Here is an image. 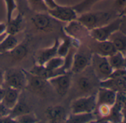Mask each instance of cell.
Instances as JSON below:
<instances>
[{
	"instance_id": "obj_1",
	"label": "cell",
	"mask_w": 126,
	"mask_h": 123,
	"mask_svg": "<svg viewBox=\"0 0 126 123\" xmlns=\"http://www.w3.org/2000/svg\"><path fill=\"white\" fill-rule=\"evenodd\" d=\"M118 16V13L116 11L95 12L87 11L79 14L77 19L91 31L94 28H96L109 23Z\"/></svg>"
},
{
	"instance_id": "obj_2",
	"label": "cell",
	"mask_w": 126,
	"mask_h": 123,
	"mask_svg": "<svg viewBox=\"0 0 126 123\" xmlns=\"http://www.w3.org/2000/svg\"><path fill=\"white\" fill-rule=\"evenodd\" d=\"M91 65L94 74L99 82L108 79L113 71L107 56H100L95 53H92Z\"/></svg>"
},
{
	"instance_id": "obj_3",
	"label": "cell",
	"mask_w": 126,
	"mask_h": 123,
	"mask_svg": "<svg viewBox=\"0 0 126 123\" xmlns=\"http://www.w3.org/2000/svg\"><path fill=\"white\" fill-rule=\"evenodd\" d=\"M96 93L80 96L71 103V113H92L96 109Z\"/></svg>"
},
{
	"instance_id": "obj_4",
	"label": "cell",
	"mask_w": 126,
	"mask_h": 123,
	"mask_svg": "<svg viewBox=\"0 0 126 123\" xmlns=\"http://www.w3.org/2000/svg\"><path fill=\"white\" fill-rule=\"evenodd\" d=\"M120 25L121 18L120 16H118L105 25L91 30L90 36L91 39L96 41L108 40L111 34L119 30Z\"/></svg>"
},
{
	"instance_id": "obj_5",
	"label": "cell",
	"mask_w": 126,
	"mask_h": 123,
	"mask_svg": "<svg viewBox=\"0 0 126 123\" xmlns=\"http://www.w3.org/2000/svg\"><path fill=\"white\" fill-rule=\"evenodd\" d=\"M4 85L6 88L22 90L26 87V76L24 70L11 68L4 71Z\"/></svg>"
},
{
	"instance_id": "obj_6",
	"label": "cell",
	"mask_w": 126,
	"mask_h": 123,
	"mask_svg": "<svg viewBox=\"0 0 126 123\" xmlns=\"http://www.w3.org/2000/svg\"><path fill=\"white\" fill-rule=\"evenodd\" d=\"M47 13L55 20L67 23L77 19L79 15L72 6L59 5L53 8H48Z\"/></svg>"
},
{
	"instance_id": "obj_7",
	"label": "cell",
	"mask_w": 126,
	"mask_h": 123,
	"mask_svg": "<svg viewBox=\"0 0 126 123\" xmlns=\"http://www.w3.org/2000/svg\"><path fill=\"white\" fill-rule=\"evenodd\" d=\"M49 85L54 89L58 95L65 96L71 85V72H67L56 77H53L48 80Z\"/></svg>"
},
{
	"instance_id": "obj_8",
	"label": "cell",
	"mask_w": 126,
	"mask_h": 123,
	"mask_svg": "<svg viewBox=\"0 0 126 123\" xmlns=\"http://www.w3.org/2000/svg\"><path fill=\"white\" fill-rule=\"evenodd\" d=\"M63 31L65 35L80 42L91 37L90 31L77 19L68 22V25L63 28Z\"/></svg>"
},
{
	"instance_id": "obj_9",
	"label": "cell",
	"mask_w": 126,
	"mask_h": 123,
	"mask_svg": "<svg viewBox=\"0 0 126 123\" xmlns=\"http://www.w3.org/2000/svg\"><path fill=\"white\" fill-rule=\"evenodd\" d=\"M92 53H93L91 50L89 52H75L71 68V74H78L85 71L91 65Z\"/></svg>"
},
{
	"instance_id": "obj_10",
	"label": "cell",
	"mask_w": 126,
	"mask_h": 123,
	"mask_svg": "<svg viewBox=\"0 0 126 123\" xmlns=\"http://www.w3.org/2000/svg\"><path fill=\"white\" fill-rule=\"evenodd\" d=\"M26 76V89L35 93H44L46 90L48 81L39 76H36L28 71L24 70Z\"/></svg>"
},
{
	"instance_id": "obj_11",
	"label": "cell",
	"mask_w": 126,
	"mask_h": 123,
	"mask_svg": "<svg viewBox=\"0 0 126 123\" xmlns=\"http://www.w3.org/2000/svg\"><path fill=\"white\" fill-rule=\"evenodd\" d=\"M89 49L92 53H97L103 56H110L116 52L113 43L110 40L96 41L93 39V42L89 45Z\"/></svg>"
},
{
	"instance_id": "obj_12",
	"label": "cell",
	"mask_w": 126,
	"mask_h": 123,
	"mask_svg": "<svg viewBox=\"0 0 126 123\" xmlns=\"http://www.w3.org/2000/svg\"><path fill=\"white\" fill-rule=\"evenodd\" d=\"M65 108L62 105H53L45 110V116L50 122H65L68 117Z\"/></svg>"
},
{
	"instance_id": "obj_13",
	"label": "cell",
	"mask_w": 126,
	"mask_h": 123,
	"mask_svg": "<svg viewBox=\"0 0 126 123\" xmlns=\"http://www.w3.org/2000/svg\"><path fill=\"white\" fill-rule=\"evenodd\" d=\"M117 92L110 88L99 86L96 91V103L113 106L116 102Z\"/></svg>"
},
{
	"instance_id": "obj_14",
	"label": "cell",
	"mask_w": 126,
	"mask_h": 123,
	"mask_svg": "<svg viewBox=\"0 0 126 123\" xmlns=\"http://www.w3.org/2000/svg\"><path fill=\"white\" fill-rule=\"evenodd\" d=\"M59 44V39H56L53 44L45 49H42L36 54V64L44 65L51 58L57 56V50Z\"/></svg>"
},
{
	"instance_id": "obj_15",
	"label": "cell",
	"mask_w": 126,
	"mask_h": 123,
	"mask_svg": "<svg viewBox=\"0 0 126 123\" xmlns=\"http://www.w3.org/2000/svg\"><path fill=\"white\" fill-rule=\"evenodd\" d=\"M53 19L47 12L36 13L31 18V22L36 29L40 31H46L51 28Z\"/></svg>"
},
{
	"instance_id": "obj_16",
	"label": "cell",
	"mask_w": 126,
	"mask_h": 123,
	"mask_svg": "<svg viewBox=\"0 0 126 123\" xmlns=\"http://www.w3.org/2000/svg\"><path fill=\"white\" fill-rule=\"evenodd\" d=\"M25 25L24 14L19 12L16 17H13L9 22H6V33L11 35L16 36L23 29Z\"/></svg>"
},
{
	"instance_id": "obj_17",
	"label": "cell",
	"mask_w": 126,
	"mask_h": 123,
	"mask_svg": "<svg viewBox=\"0 0 126 123\" xmlns=\"http://www.w3.org/2000/svg\"><path fill=\"white\" fill-rule=\"evenodd\" d=\"M20 90L13 88H5V94L2 100V103L8 109H11L16 105L19 99Z\"/></svg>"
},
{
	"instance_id": "obj_18",
	"label": "cell",
	"mask_w": 126,
	"mask_h": 123,
	"mask_svg": "<svg viewBox=\"0 0 126 123\" xmlns=\"http://www.w3.org/2000/svg\"><path fill=\"white\" fill-rule=\"evenodd\" d=\"M97 116L92 113H70L68 114L65 122L67 123H88L96 122Z\"/></svg>"
},
{
	"instance_id": "obj_19",
	"label": "cell",
	"mask_w": 126,
	"mask_h": 123,
	"mask_svg": "<svg viewBox=\"0 0 126 123\" xmlns=\"http://www.w3.org/2000/svg\"><path fill=\"white\" fill-rule=\"evenodd\" d=\"M113 45L116 51L122 53L124 56L126 54V34L119 30L114 32L110 36L109 39Z\"/></svg>"
},
{
	"instance_id": "obj_20",
	"label": "cell",
	"mask_w": 126,
	"mask_h": 123,
	"mask_svg": "<svg viewBox=\"0 0 126 123\" xmlns=\"http://www.w3.org/2000/svg\"><path fill=\"white\" fill-rule=\"evenodd\" d=\"M95 82L92 78L88 76H82L77 80V87L81 93L85 94L84 96L95 93L94 90L95 89Z\"/></svg>"
},
{
	"instance_id": "obj_21",
	"label": "cell",
	"mask_w": 126,
	"mask_h": 123,
	"mask_svg": "<svg viewBox=\"0 0 126 123\" xmlns=\"http://www.w3.org/2000/svg\"><path fill=\"white\" fill-rule=\"evenodd\" d=\"M19 40L15 35L8 34L0 43V54H4L11 51L18 44Z\"/></svg>"
},
{
	"instance_id": "obj_22",
	"label": "cell",
	"mask_w": 126,
	"mask_h": 123,
	"mask_svg": "<svg viewBox=\"0 0 126 123\" xmlns=\"http://www.w3.org/2000/svg\"><path fill=\"white\" fill-rule=\"evenodd\" d=\"M11 56L16 61H21L24 59L28 53V47L27 43H19L11 51L9 52Z\"/></svg>"
},
{
	"instance_id": "obj_23",
	"label": "cell",
	"mask_w": 126,
	"mask_h": 123,
	"mask_svg": "<svg viewBox=\"0 0 126 123\" xmlns=\"http://www.w3.org/2000/svg\"><path fill=\"white\" fill-rule=\"evenodd\" d=\"M108 59L113 70L126 68L125 64V56L122 53L116 51L113 55L108 56Z\"/></svg>"
},
{
	"instance_id": "obj_24",
	"label": "cell",
	"mask_w": 126,
	"mask_h": 123,
	"mask_svg": "<svg viewBox=\"0 0 126 123\" xmlns=\"http://www.w3.org/2000/svg\"><path fill=\"white\" fill-rule=\"evenodd\" d=\"M64 64L65 59L64 57L59 56H56L50 59H49L47 62L44 65V66L50 71H59V70H64Z\"/></svg>"
},
{
	"instance_id": "obj_25",
	"label": "cell",
	"mask_w": 126,
	"mask_h": 123,
	"mask_svg": "<svg viewBox=\"0 0 126 123\" xmlns=\"http://www.w3.org/2000/svg\"><path fill=\"white\" fill-rule=\"evenodd\" d=\"M29 112H31V109L30 106L26 102H25L23 101H20L19 99V101L16 104V105L11 109L10 116L14 119L17 116H21L25 113H29Z\"/></svg>"
},
{
	"instance_id": "obj_26",
	"label": "cell",
	"mask_w": 126,
	"mask_h": 123,
	"mask_svg": "<svg viewBox=\"0 0 126 123\" xmlns=\"http://www.w3.org/2000/svg\"><path fill=\"white\" fill-rule=\"evenodd\" d=\"M99 1H101V0H82V2L74 5L72 7L78 14H80L88 11L92 8V6H94Z\"/></svg>"
},
{
	"instance_id": "obj_27",
	"label": "cell",
	"mask_w": 126,
	"mask_h": 123,
	"mask_svg": "<svg viewBox=\"0 0 126 123\" xmlns=\"http://www.w3.org/2000/svg\"><path fill=\"white\" fill-rule=\"evenodd\" d=\"M27 2L28 8L35 13L47 12L48 9L44 0H27Z\"/></svg>"
},
{
	"instance_id": "obj_28",
	"label": "cell",
	"mask_w": 126,
	"mask_h": 123,
	"mask_svg": "<svg viewBox=\"0 0 126 123\" xmlns=\"http://www.w3.org/2000/svg\"><path fill=\"white\" fill-rule=\"evenodd\" d=\"M6 7V20L9 22L14 17V13L17 9L18 5L16 0H4Z\"/></svg>"
},
{
	"instance_id": "obj_29",
	"label": "cell",
	"mask_w": 126,
	"mask_h": 123,
	"mask_svg": "<svg viewBox=\"0 0 126 123\" xmlns=\"http://www.w3.org/2000/svg\"><path fill=\"white\" fill-rule=\"evenodd\" d=\"M16 123H36L39 122V119L32 112H29L14 119Z\"/></svg>"
},
{
	"instance_id": "obj_30",
	"label": "cell",
	"mask_w": 126,
	"mask_h": 123,
	"mask_svg": "<svg viewBox=\"0 0 126 123\" xmlns=\"http://www.w3.org/2000/svg\"><path fill=\"white\" fill-rule=\"evenodd\" d=\"M113 106H110L108 105H105V104H101V105H98L96 106L97 108V113L100 116V117L102 119L106 118L108 117L111 111V108Z\"/></svg>"
},
{
	"instance_id": "obj_31",
	"label": "cell",
	"mask_w": 126,
	"mask_h": 123,
	"mask_svg": "<svg viewBox=\"0 0 126 123\" xmlns=\"http://www.w3.org/2000/svg\"><path fill=\"white\" fill-rule=\"evenodd\" d=\"M125 5H126V0H115L114 8H115V11L118 13V15L119 12L123 9Z\"/></svg>"
},
{
	"instance_id": "obj_32",
	"label": "cell",
	"mask_w": 126,
	"mask_h": 123,
	"mask_svg": "<svg viewBox=\"0 0 126 123\" xmlns=\"http://www.w3.org/2000/svg\"><path fill=\"white\" fill-rule=\"evenodd\" d=\"M11 114V110L6 108L2 102H0V117H4V116H10Z\"/></svg>"
},
{
	"instance_id": "obj_33",
	"label": "cell",
	"mask_w": 126,
	"mask_h": 123,
	"mask_svg": "<svg viewBox=\"0 0 126 123\" xmlns=\"http://www.w3.org/2000/svg\"><path fill=\"white\" fill-rule=\"evenodd\" d=\"M121 25L119 31L126 34V16H121Z\"/></svg>"
},
{
	"instance_id": "obj_34",
	"label": "cell",
	"mask_w": 126,
	"mask_h": 123,
	"mask_svg": "<svg viewBox=\"0 0 126 123\" xmlns=\"http://www.w3.org/2000/svg\"><path fill=\"white\" fill-rule=\"evenodd\" d=\"M0 123H16V122L11 116H8L0 117Z\"/></svg>"
},
{
	"instance_id": "obj_35",
	"label": "cell",
	"mask_w": 126,
	"mask_h": 123,
	"mask_svg": "<svg viewBox=\"0 0 126 123\" xmlns=\"http://www.w3.org/2000/svg\"><path fill=\"white\" fill-rule=\"evenodd\" d=\"M44 1H45L47 8H53L59 5L55 0H44Z\"/></svg>"
},
{
	"instance_id": "obj_36",
	"label": "cell",
	"mask_w": 126,
	"mask_h": 123,
	"mask_svg": "<svg viewBox=\"0 0 126 123\" xmlns=\"http://www.w3.org/2000/svg\"><path fill=\"white\" fill-rule=\"evenodd\" d=\"M16 3H17L18 7L23 8V6H25V4L28 7V2H27V0H16Z\"/></svg>"
},
{
	"instance_id": "obj_37",
	"label": "cell",
	"mask_w": 126,
	"mask_h": 123,
	"mask_svg": "<svg viewBox=\"0 0 126 123\" xmlns=\"http://www.w3.org/2000/svg\"><path fill=\"white\" fill-rule=\"evenodd\" d=\"M6 33V23H0V35Z\"/></svg>"
},
{
	"instance_id": "obj_38",
	"label": "cell",
	"mask_w": 126,
	"mask_h": 123,
	"mask_svg": "<svg viewBox=\"0 0 126 123\" xmlns=\"http://www.w3.org/2000/svg\"><path fill=\"white\" fill-rule=\"evenodd\" d=\"M4 85V71L0 69V86Z\"/></svg>"
},
{
	"instance_id": "obj_39",
	"label": "cell",
	"mask_w": 126,
	"mask_h": 123,
	"mask_svg": "<svg viewBox=\"0 0 126 123\" xmlns=\"http://www.w3.org/2000/svg\"><path fill=\"white\" fill-rule=\"evenodd\" d=\"M5 88H3L2 86H0V102H2L4 94H5Z\"/></svg>"
},
{
	"instance_id": "obj_40",
	"label": "cell",
	"mask_w": 126,
	"mask_h": 123,
	"mask_svg": "<svg viewBox=\"0 0 126 123\" xmlns=\"http://www.w3.org/2000/svg\"><path fill=\"white\" fill-rule=\"evenodd\" d=\"M126 16V5H125L123 9L119 14V16Z\"/></svg>"
},
{
	"instance_id": "obj_41",
	"label": "cell",
	"mask_w": 126,
	"mask_h": 123,
	"mask_svg": "<svg viewBox=\"0 0 126 123\" xmlns=\"http://www.w3.org/2000/svg\"><path fill=\"white\" fill-rule=\"evenodd\" d=\"M6 35H7V33H3V34H1V35H0V43H1V42L3 40V39L5 37Z\"/></svg>"
},
{
	"instance_id": "obj_42",
	"label": "cell",
	"mask_w": 126,
	"mask_h": 123,
	"mask_svg": "<svg viewBox=\"0 0 126 123\" xmlns=\"http://www.w3.org/2000/svg\"><path fill=\"white\" fill-rule=\"evenodd\" d=\"M125 67H126V54L125 55Z\"/></svg>"
},
{
	"instance_id": "obj_43",
	"label": "cell",
	"mask_w": 126,
	"mask_h": 123,
	"mask_svg": "<svg viewBox=\"0 0 126 123\" xmlns=\"http://www.w3.org/2000/svg\"><path fill=\"white\" fill-rule=\"evenodd\" d=\"M0 55H1V54H0Z\"/></svg>"
}]
</instances>
